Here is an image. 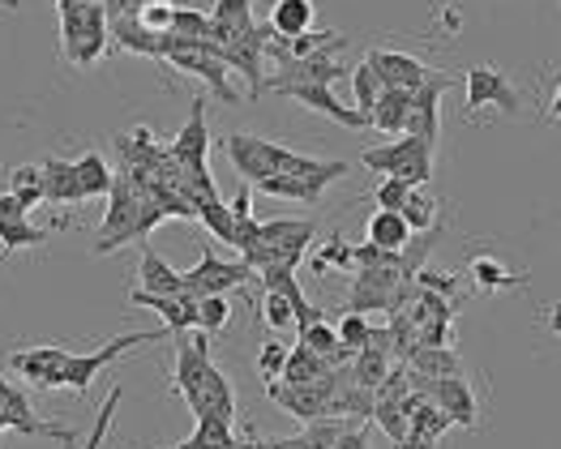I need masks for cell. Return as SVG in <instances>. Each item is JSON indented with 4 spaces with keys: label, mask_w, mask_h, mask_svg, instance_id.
<instances>
[{
    "label": "cell",
    "mask_w": 561,
    "mask_h": 449,
    "mask_svg": "<svg viewBox=\"0 0 561 449\" xmlns=\"http://www.w3.org/2000/svg\"><path fill=\"white\" fill-rule=\"evenodd\" d=\"M330 266H343V269H356V244H347V240H327V249L313 257V269L318 274H330Z\"/></svg>",
    "instance_id": "obj_40"
},
{
    "label": "cell",
    "mask_w": 561,
    "mask_h": 449,
    "mask_svg": "<svg viewBox=\"0 0 561 449\" xmlns=\"http://www.w3.org/2000/svg\"><path fill=\"white\" fill-rule=\"evenodd\" d=\"M549 330L561 334V304H553V313H549Z\"/></svg>",
    "instance_id": "obj_49"
},
{
    "label": "cell",
    "mask_w": 561,
    "mask_h": 449,
    "mask_svg": "<svg viewBox=\"0 0 561 449\" xmlns=\"http://www.w3.org/2000/svg\"><path fill=\"white\" fill-rule=\"evenodd\" d=\"M271 446L275 449H313L309 441H305V433H300V437H279V441H271Z\"/></svg>",
    "instance_id": "obj_48"
},
{
    "label": "cell",
    "mask_w": 561,
    "mask_h": 449,
    "mask_svg": "<svg viewBox=\"0 0 561 449\" xmlns=\"http://www.w3.org/2000/svg\"><path fill=\"white\" fill-rule=\"evenodd\" d=\"M450 87H455V78L433 73L421 90H412V120H408V134L437 141V99H442Z\"/></svg>",
    "instance_id": "obj_15"
},
{
    "label": "cell",
    "mask_w": 561,
    "mask_h": 449,
    "mask_svg": "<svg viewBox=\"0 0 561 449\" xmlns=\"http://www.w3.org/2000/svg\"><path fill=\"white\" fill-rule=\"evenodd\" d=\"M138 274H141V291H154V296H185V274L168 266L154 249H141Z\"/></svg>",
    "instance_id": "obj_19"
},
{
    "label": "cell",
    "mask_w": 561,
    "mask_h": 449,
    "mask_svg": "<svg viewBox=\"0 0 561 449\" xmlns=\"http://www.w3.org/2000/svg\"><path fill=\"white\" fill-rule=\"evenodd\" d=\"M121 399H125V385H112V390H107V399H103V406H99V415H94V428H91V437L82 441V449H103L107 428H112V415H116Z\"/></svg>",
    "instance_id": "obj_36"
},
{
    "label": "cell",
    "mask_w": 561,
    "mask_h": 449,
    "mask_svg": "<svg viewBox=\"0 0 561 449\" xmlns=\"http://www.w3.org/2000/svg\"><path fill=\"white\" fill-rule=\"evenodd\" d=\"M412 231H428V227H437V202L424 193V188H412V197L403 202V210H399Z\"/></svg>",
    "instance_id": "obj_35"
},
{
    "label": "cell",
    "mask_w": 561,
    "mask_h": 449,
    "mask_svg": "<svg viewBox=\"0 0 561 449\" xmlns=\"http://www.w3.org/2000/svg\"><path fill=\"white\" fill-rule=\"evenodd\" d=\"M257 449H275V446H271V441H262V437H257Z\"/></svg>",
    "instance_id": "obj_51"
},
{
    "label": "cell",
    "mask_w": 561,
    "mask_h": 449,
    "mask_svg": "<svg viewBox=\"0 0 561 449\" xmlns=\"http://www.w3.org/2000/svg\"><path fill=\"white\" fill-rule=\"evenodd\" d=\"M369 65L377 69V78L386 82V87H403V90H421L428 78H433V69L416 60V56H408V51H390V47H369V56H365Z\"/></svg>",
    "instance_id": "obj_11"
},
{
    "label": "cell",
    "mask_w": 561,
    "mask_h": 449,
    "mask_svg": "<svg viewBox=\"0 0 561 449\" xmlns=\"http://www.w3.org/2000/svg\"><path fill=\"white\" fill-rule=\"evenodd\" d=\"M129 300L141 304V309H154V313L163 316V330H168L172 338H181L188 330H202V325H197V300H188V296H154V291H141L138 287Z\"/></svg>",
    "instance_id": "obj_12"
},
{
    "label": "cell",
    "mask_w": 561,
    "mask_h": 449,
    "mask_svg": "<svg viewBox=\"0 0 561 449\" xmlns=\"http://www.w3.org/2000/svg\"><path fill=\"white\" fill-rule=\"evenodd\" d=\"M408 364L421 372L424 381H442V377H463V359L459 352L446 343V347H416Z\"/></svg>",
    "instance_id": "obj_22"
},
{
    "label": "cell",
    "mask_w": 561,
    "mask_h": 449,
    "mask_svg": "<svg viewBox=\"0 0 561 449\" xmlns=\"http://www.w3.org/2000/svg\"><path fill=\"white\" fill-rule=\"evenodd\" d=\"M31 210H26V202L22 197H13V193H0V219H26Z\"/></svg>",
    "instance_id": "obj_47"
},
{
    "label": "cell",
    "mask_w": 561,
    "mask_h": 449,
    "mask_svg": "<svg viewBox=\"0 0 561 449\" xmlns=\"http://www.w3.org/2000/svg\"><path fill=\"white\" fill-rule=\"evenodd\" d=\"M9 193L26 202V210H35L44 202V163H22L9 172Z\"/></svg>",
    "instance_id": "obj_32"
},
{
    "label": "cell",
    "mask_w": 561,
    "mask_h": 449,
    "mask_svg": "<svg viewBox=\"0 0 561 449\" xmlns=\"http://www.w3.org/2000/svg\"><path fill=\"white\" fill-rule=\"evenodd\" d=\"M313 18H318V9H313V0H275V9H271V26H275V35L279 39H300V35H309L313 31Z\"/></svg>",
    "instance_id": "obj_21"
},
{
    "label": "cell",
    "mask_w": 561,
    "mask_h": 449,
    "mask_svg": "<svg viewBox=\"0 0 561 449\" xmlns=\"http://www.w3.org/2000/svg\"><path fill=\"white\" fill-rule=\"evenodd\" d=\"M73 352L65 347H26V352H13L9 364L18 377H26L31 385H44V390H65V368H69Z\"/></svg>",
    "instance_id": "obj_8"
},
{
    "label": "cell",
    "mask_w": 561,
    "mask_h": 449,
    "mask_svg": "<svg viewBox=\"0 0 561 449\" xmlns=\"http://www.w3.org/2000/svg\"><path fill=\"white\" fill-rule=\"evenodd\" d=\"M172 35L197 39V44H210V13H202V9H176V18H172Z\"/></svg>",
    "instance_id": "obj_37"
},
{
    "label": "cell",
    "mask_w": 561,
    "mask_h": 449,
    "mask_svg": "<svg viewBox=\"0 0 561 449\" xmlns=\"http://www.w3.org/2000/svg\"><path fill=\"white\" fill-rule=\"evenodd\" d=\"M408 120H412V90L403 87H386L381 90V99H377V107L369 112V125H374L377 134H408Z\"/></svg>",
    "instance_id": "obj_17"
},
{
    "label": "cell",
    "mask_w": 561,
    "mask_h": 449,
    "mask_svg": "<svg viewBox=\"0 0 561 449\" xmlns=\"http://www.w3.org/2000/svg\"><path fill=\"white\" fill-rule=\"evenodd\" d=\"M347 424H356V419H343V415L309 419V424H305V441H309L313 449H334V441L347 433Z\"/></svg>",
    "instance_id": "obj_34"
},
{
    "label": "cell",
    "mask_w": 561,
    "mask_h": 449,
    "mask_svg": "<svg viewBox=\"0 0 561 449\" xmlns=\"http://www.w3.org/2000/svg\"><path fill=\"white\" fill-rule=\"evenodd\" d=\"M381 90H386V82L377 78V69L369 65V60L352 69V99H356L352 107H356V112H365V116H369V112L377 107V99H381ZM369 129H374V125H369Z\"/></svg>",
    "instance_id": "obj_33"
},
{
    "label": "cell",
    "mask_w": 561,
    "mask_h": 449,
    "mask_svg": "<svg viewBox=\"0 0 561 449\" xmlns=\"http://www.w3.org/2000/svg\"><path fill=\"white\" fill-rule=\"evenodd\" d=\"M330 372V364L318 352H309L305 343H296L291 352H287V364H283V377L287 385H313V381H322Z\"/></svg>",
    "instance_id": "obj_24"
},
{
    "label": "cell",
    "mask_w": 561,
    "mask_h": 449,
    "mask_svg": "<svg viewBox=\"0 0 561 449\" xmlns=\"http://www.w3.org/2000/svg\"><path fill=\"white\" fill-rule=\"evenodd\" d=\"M228 321H232L228 296H206V300H197V325H202L206 334H219Z\"/></svg>",
    "instance_id": "obj_38"
},
{
    "label": "cell",
    "mask_w": 561,
    "mask_h": 449,
    "mask_svg": "<svg viewBox=\"0 0 561 449\" xmlns=\"http://www.w3.org/2000/svg\"><path fill=\"white\" fill-rule=\"evenodd\" d=\"M275 94L296 99V103H300V107H309V112H322V116H330V120H334V125H343V129H369V116H365V112H356V107H347V103H339L330 87L287 82V87H279Z\"/></svg>",
    "instance_id": "obj_9"
},
{
    "label": "cell",
    "mask_w": 561,
    "mask_h": 449,
    "mask_svg": "<svg viewBox=\"0 0 561 449\" xmlns=\"http://www.w3.org/2000/svg\"><path fill=\"white\" fill-rule=\"evenodd\" d=\"M112 44L121 47V51H138V56L163 60V35L146 31V26L138 22V13H129V18H112Z\"/></svg>",
    "instance_id": "obj_20"
},
{
    "label": "cell",
    "mask_w": 561,
    "mask_h": 449,
    "mask_svg": "<svg viewBox=\"0 0 561 449\" xmlns=\"http://www.w3.org/2000/svg\"><path fill=\"white\" fill-rule=\"evenodd\" d=\"M224 150H228V159H232V168L240 172V180H253V184L275 176V172H287V163L296 154V150H287V146L271 141V137H253V134L224 137Z\"/></svg>",
    "instance_id": "obj_2"
},
{
    "label": "cell",
    "mask_w": 561,
    "mask_h": 449,
    "mask_svg": "<svg viewBox=\"0 0 561 449\" xmlns=\"http://www.w3.org/2000/svg\"><path fill=\"white\" fill-rule=\"evenodd\" d=\"M352 377H356V385L377 390V385L390 377V352H381V347H365V352H356V356H352Z\"/></svg>",
    "instance_id": "obj_31"
},
{
    "label": "cell",
    "mask_w": 561,
    "mask_h": 449,
    "mask_svg": "<svg viewBox=\"0 0 561 449\" xmlns=\"http://www.w3.org/2000/svg\"><path fill=\"white\" fill-rule=\"evenodd\" d=\"M163 338H172V334H168V330H138V334H125V338H116V343H107V347H99V352L73 356L69 368H65V390L87 394L91 381L112 364V359L129 356V352H138V347H154V343H163Z\"/></svg>",
    "instance_id": "obj_3"
},
{
    "label": "cell",
    "mask_w": 561,
    "mask_h": 449,
    "mask_svg": "<svg viewBox=\"0 0 561 449\" xmlns=\"http://www.w3.org/2000/svg\"><path fill=\"white\" fill-rule=\"evenodd\" d=\"M334 449H369V433L360 424H347V433L334 441Z\"/></svg>",
    "instance_id": "obj_46"
},
{
    "label": "cell",
    "mask_w": 561,
    "mask_h": 449,
    "mask_svg": "<svg viewBox=\"0 0 561 449\" xmlns=\"http://www.w3.org/2000/svg\"><path fill=\"white\" fill-rule=\"evenodd\" d=\"M437 141H428V137H416V134H399L394 141H386V146H369L365 154H360V163L369 168V172H381V176H394L403 163H412L416 154L424 150H433Z\"/></svg>",
    "instance_id": "obj_13"
},
{
    "label": "cell",
    "mask_w": 561,
    "mask_h": 449,
    "mask_svg": "<svg viewBox=\"0 0 561 449\" xmlns=\"http://www.w3.org/2000/svg\"><path fill=\"white\" fill-rule=\"evenodd\" d=\"M428 399L442 406L459 428H476V394H471L468 377H442L428 385Z\"/></svg>",
    "instance_id": "obj_16"
},
{
    "label": "cell",
    "mask_w": 561,
    "mask_h": 449,
    "mask_svg": "<svg viewBox=\"0 0 561 449\" xmlns=\"http://www.w3.org/2000/svg\"><path fill=\"white\" fill-rule=\"evenodd\" d=\"M73 168H78V184H82V197H87V202H91V197H107V193H112L116 172L107 168V159H103L99 150H87L82 159H73Z\"/></svg>",
    "instance_id": "obj_25"
},
{
    "label": "cell",
    "mask_w": 561,
    "mask_h": 449,
    "mask_svg": "<svg viewBox=\"0 0 561 449\" xmlns=\"http://www.w3.org/2000/svg\"><path fill=\"white\" fill-rule=\"evenodd\" d=\"M365 240L377 249H390V253H403V244L412 240V227L399 210H374V219L365 227Z\"/></svg>",
    "instance_id": "obj_23"
},
{
    "label": "cell",
    "mask_w": 561,
    "mask_h": 449,
    "mask_svg": "<svg viewBox=\"0 0 561 449\" xmlns=\"http://www.w3.org/2000/svg\"><path fill=\"white\" fill-rule=\"evenodd\" d=\"M253 278V266L240 257V262H219V253L206 244L202 249V262L193 269H185V296L188 300H206V296H228L236 287H244Z\"/></svg>",
    "instance_id": "obj_4"
},
{
    "label": "cell",
    "mask_w": 561,
    "mask_h": 449,
    "mask_svg": "<svg viewBox=\"0 0 561 449\" xmlns=\"http://www.w3.org/2000/svg\"><path fill=\"white\" fill-rule=\"evenodd\" d=\"M197 219L202 227L219 240V244H232L236 249V219H232V202H224V197H206L202 206H197Z\"/></svg>",
    "instance_id": "obj_28"
},
{
    "label": "cell",
    "mask_w": 561,
    "mask_h": 449,
    "mask_svg": "<svg viewBox=\"0 0 561 449\" xmlns=\"http://www.w3.org/2000/svg\"><path fill=\"white\" fill-rule=\"evenodd\" d=\"M257 193H266V197H279V202H322V188H313L305 176H287V172H275V176L257 180L253 184Z\"/></svg>",
    "instance_id": "obj_27"
},
{
    "label": "cell",
    "mask_w": 561,
    "mask_h": 449,
    "mask_svg": "<svg viewBox=\"0 0 561 449\" xmlns=\"http://www.w3.org/2000/svg\"><path fill=\"white\" fill-rule=\"evenodd\" d=\"M287 343L283 338H271V343H262V352H257V377L271 385V381H279L283 377V364H287Z\"/></svg>",
    "instance_id": "obj_41"
},
{
    "label": "cell",
    "mask_w": 561,
    "mask_h": 449,
    "mask_svg": "<svg viewBox=\"0 0 561 449\" xmlns=\"http://www.w3.org/2000/svg\"><path fill=\"white\" fill-rule=\"evenodd\" d=\"M408 283L403 269H356V283H352V296H347V309L352 313H394V296L399 287Z\"/></svg>",
    "instance_id": "obj_6"
},
{
    "label": "cell",
    "mask_w": 561,
    "mask_h": 449,
    "mask_svg": "<svg viewBox=\"0 0 561 449\" xmlns=\"http://www.w3.org/2000/svg\"><path fill=\"white\" fill-rule=\"evenodd\" d=\"M232 219H236V253L244 257V253L257 249V240H262V223H257L253 210H249V180H244V188L232 197Z\"/></svg>",
    "instance_id": "obj_29"
},
{
    "label": "cell",
    "mask_w": 561,
    "mask_h": 449,
    "mask_svg": "<svg viewBox=\"0 0 561 449\" xmlns=\"http://www.w3.org/2000/svg\"><path fill=\"white\" fill-rule=\"evenodd\" d=\"M468 116L476 112H484V107H493V112H502V116H518L523 112V103H518V90L506 82V73L497 69V65H471L468 69Z\"/></svg>",
    "instance_id": "obj_5"
},
{
    "label": "cell",
    "mask_w": 561,
    "mask_h": 449,
    "mask_svg": "<svg viewBox=\"0 0 561 449\" xmlns=\"http://www.w3.org/2000/svg\"><path fill=\"white\" fill-rule=\"evenodd\" d=\"M39 244H47V227H35L31 219H0V262Z\"/></svg>",
    "instance_id": "obj_26"
},
{
    "label": "cell",
    "mask_w": 561,
    "mask_h": 449,
    "mask_svg": "<svg viewBox=\"0 0 561 449\" xmlns=\"http://www.w3.org/2000/svg\"><path fill=\"white\" fill-rule=\"evenodd\" d=\"M471 283H476V291H511V287H518L523 278H518V274H511V269L502 266L497 257L480 253V257L471 262Z\"/></svg>",
    "instance_id": "obj_30"
},
{
    "label": "cell",
    "mask_w": 561,
    "mask_h": 449,
    "mask_svg": "<svg viewBox=\"0 0 561 449\" xmlns=\"http://www.w3.org/2000/svg\"><path fill=\"white\" fill-rule=\"evenodd\" d=\"M412 197V184L399 176H381V184L374 188L377 210H403V202Z\"/></svg>",
    "instance_id": "obj_44"
},
{
    "label": "cell",
    "mask_w": 561,
    "mask_h": 449,
    "mask_svg": "<svg viewBox=\"0 0 561 449\" xmlns=\"http://www.w3.org/2000/svg\"><path fill=\"white\" fill-rule=\"evenodd\" d=\"M549 116H553V120H561V87H558V94H553V107H549Z\"/></svg>",
    "instance_id": "obj_50"
},
{
    "label": "cell",
    "mask_w": 561,
    "mask_h": 449,
    "mask_svg": "<svg viewBox=\"0 0 561 449\" xmlns=\"http://www.w3.org/2000/svg\"><path fill=\"white\" fill-rule=\"evenodd\" d=\"M313 235H318V223H309V219H271V223H262V240H257V249L244 253V262L253 269H266V266L296 269L305 262Z\"/></svg>",
    "instance_id": "obj_1"
},
{
    "label": "cell",
    "mask_w": 561,
    "mask_h": 449,
    "mask_svg": "<svg viewBox=\"0 0 561 449\" xmlns=\"http://www.w3.org/2000/svg\"><path fill=\"white\" fill-rule=\"evenodd\" d=\"M257 26L253 18V0H219L210 9V47H228L236 39H244Z\"/></svg>",
    "instance_id": "obj_14"
},
{
    "label": "cell",
    "mask_w": 561,
    "mask_h": 449,
    "mask_svg": "<svg viewBox=\"0 0 561 449\" xmlns=\"http://www.w3.org/2000/svg\"><path fill=\"white\" fill-rule=\"evenodd\" d=\"M172 18H176V4L172 0H146L138 9V22L154 35H168L172 31Z\"/></svg>",
    "instance_id": "obj_42"
},
{
    "label": "cell",
    "mask_w": 561,
    "mask_h": 449,
    "mask_svg": "<svg viewBox=\"0 0 561 449\" xmlns=\"http://www.w3.org/2000/svg\"><path fill=\"white\" fill-rule=\"evenodd\" d=\"M399 180H408L412 188H424L428 180H433V150H424V154H416L412 163H403L399 172H394Z\"/></svg>",
    "instance_id": "obj_45"
},
{
    "label": "cell",
    "mask_w": 561,
    "mask_h": 449,
    "mask_svg": "<svg viewBox=\"0 0 561 449\" xmlns=\"http://www.w3.org/2000/svg\"><path fill=\"white\" fill-rule=\"evenodd\" d=\"M330 372L322 377V381H313V385H287V381H271L266 385V394H271V403L279 406V411H287V415H296V419H322V415H330Z\"/></svg>",
    "instance_id": "obj_7"
},
{
    "label": "cell",
    "mask_w": 561,
    "mask_h": 449,
    "mask_svg": "<svg viewBox=\"0 0 561 449\" xmlns=\"http://www.w3.org/2000/svg\"><path fill=\"white\" fill-rule=\"evenodd\" d=\"M44 202L47 206H78L87 202L82 197V184H78V168L69 159H44Z\"/></svg>",
    "instance_id": "obj_18"
},
{
    "label": "cell",
    "mask_w": 561,
    "mask_h": 449,
    "mask_svg": "<svg viewBox=\"0 0 561 449\" xmlns=\"http://www.w3.org/2000/svg\"><path fill=\"white\" fill-rule=\"evenodd\" d=\"M339 338H343V347L347 352H365L369 347V338H374V325L365 321V313H343V321H339Z\"/></svg>",
    "instance_id": "obj_39"
},
{
    "label": "cell",
    "mask_w": 561,
    "mask_h": 449,
    "mask_svg": "<svg viewBox=\"0 0 561 449\" xmlns=\"http://www.w3.org/2000/svg\"><path fill=\"white\" fill-rule=\"evenodd\" d=\"M172 159L188 168V172H206V154H210V129H206V99H193L188 103V120L185 129L176 134V141L168 146Z\"/></svg>",
    "instance_id": "obj_10"
},
{
    "label": "cell",
    "mask_w": 561,
    "mask_h": 449,
    "mask_svg": "<svg viewBox=\"0 0 561 449\" xmlns=\"http://www.w3.org/2000/svg\"><path fill=\"white\" fill-rule=\"evenodd\" d=\"M262 321L271 325V330H291L296 325V309H291V300L279 296V291H266V300H262Z\"/></svg>",
    "instance_id": "obj_43"
}]
</instances>
